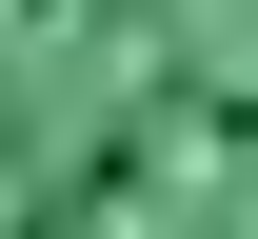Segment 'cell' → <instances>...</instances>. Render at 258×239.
<instances>
[{
  "mask_svg": "<svg viewBox=\"0 0 258 239\" xmlns=\"http://www.w3.org/2000/svg\"><path fill=\"white\" fill-rule=\"evenodd\" d=\"M0 239H258V0H0Z\"/></svg>",
  "mask_w": 258,
  "mask_h": 239,
  "instance_id": "obj_1",
  "label": "cell"
}]
</instances>
